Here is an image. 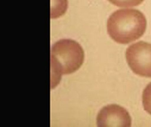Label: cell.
Here are the masks:
<instances>
[{
    "label": "cell",
    "instance_id": "obj_1",
    "mask_svg": "<svg viewBox=\"0 0 151 127\" xmlns=\"http://www.w3.org/2000/svg\"><path fill=\"white\" fill-rule=\"evenodd\" d=\"M147 20L141 11L133 9H119L114 12L107 22L110 37L118 44H127L144 34Z\"/></svg>",
    "mask_w": 151,
    "mask_h": 127
},
{
    "label": "cell",
    "instance_id": "obj_2",
    "mask_svg": "<svg viewBox=\"0 0 151 127\" xmlns=\"http://www.w3.org/2000/svg\"><path fill=\"white\" fill-rule=\"evenodd\" d=\"M84 53L81 45L71 39H62L53 45L50 51L52 88L56 87L62 75L74 73L83 65Z\"/></svg>",
    "mask_w": 151,
    "mask_h": 127
},
{
    "label": "cell",
    "instance_id": "obj_3",
    "mask_svg": "<svg viewBox=\"0 0 151 127\" xmlns=\"http://www.w3.org/2000/svg\"><path fill=\"white\" fill-rule=\"evenodd\" d=\"M126 58L134 73L151 77V44L139 41L131 45L126 50Z\"/></svg>",
    "mask_w": 151,
    "mask_h": 127
},
{
    "label": "cell",
    "instance_id": "obj_4",
    "mask_svg": "<svg viewBox=\"0 0 151 127\" xmlns=\"http://www.w3.org/2000/svg\"><path fill=\"white\" fill-rule=\"evenodd\" d=\"M98 127H130L131 118L128 111L117 105L103 107L97 116Z\"/></svg>",
    "mask_w": 151,
    "mask_h": 127
},
{
    "label": "cell",
    "instance_id": "obj_5",
    "mask_svg": "<svg viewBox=\"0 0 151 127\" xmlns=\"http://www.w3.org/2000/svg\"><path fill=\"white\" fill-rule=\"evenodd\" d=\"M68 0H51V18L56 19L67 10Z\"/></svg>",
    "mask_w": 151,
    "mask_h": 127
},
{
    "label": "cell",
    "instance_id": "obj_6",
    "mask_svg": "<svg viewBox=\"0 0 151 127\" xmlns=\"http://www.w3.org/2000/svg\"><path fill=\"white\" fill-rule=\"evenodd\" d=\"M142 101L145 111L151 115V83L147 85L143 90Z\"/></svg>",
    "mask_w": 151,
    "mask_h": 127
},
{
    "label": "cell",
    "instance_id": "obj_7",
    "mask_svg": "<svg viewBox=\"0 0 151 127\" xmlns=\"http://www.w3.org/2000/svg\"><path fill=\"white\" fill-rule=\"evenodd\" d=\"M115 6L122 7L137 6L140 5L144 0H108Z\"/></svg>",
    "mask_w": 151,
    "mask_h": 127
}]
</instances>
